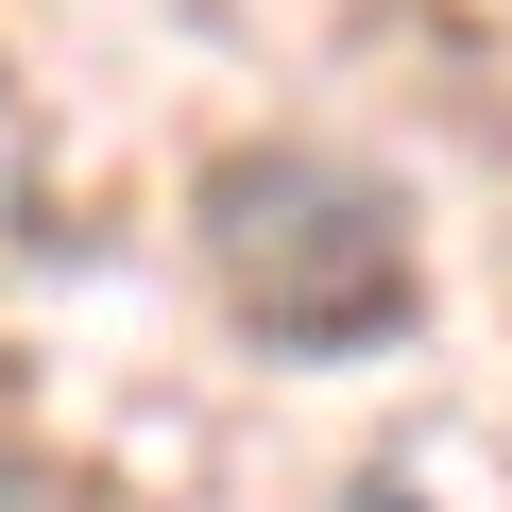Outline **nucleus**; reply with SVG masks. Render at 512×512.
<instances>
[{
  "instance_id": "nucleus-1",
  "label": "nucleus",
  "mask_w": 512,
  "mask_h": 512,
  "mask_svg": "<svg viewBox=\"0 0 512 512\" xmlns=\"http://www.w3.org/2000/svg\"><path fill=\"white\" fill-rule=\"evenodd\" d=\"M188 239H205L239 342H274V359H376V342L427 308L410 205H393L359 154H308V137H239V154H205Z\"/></svg>"
},
{
  "instance_id": "nucleus-2",
  "label": "nucleus",
  "mask_w": 512,
  "mask_h": 512,
  "mask_svg": "<svg viewBox=\"0 0 512 512\" xmlns=\"http://www.w3.org/2000/svg\"><path fill=\"white\" fill-rule=\"evenodd\" d=\"M0 512H52V478H35V461H0Z\"/></svg>"
},
{
  "instance_id": "nucleus-3",
  "label": "nucleus",
  "mask_w": 512,
  "mask_h": 512,
  "mask_svg": "<svg viewBox=\"0 0 512 512\" xmlns=\"http://www.w3.org/2000/svg\"><path fill=\"white\" fill-rule=\"evenodd\" d=\"M342 512H427V495H410V478H359V495H342Z\"/></svg>"
}]
</instances>
